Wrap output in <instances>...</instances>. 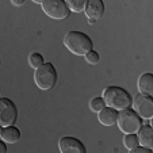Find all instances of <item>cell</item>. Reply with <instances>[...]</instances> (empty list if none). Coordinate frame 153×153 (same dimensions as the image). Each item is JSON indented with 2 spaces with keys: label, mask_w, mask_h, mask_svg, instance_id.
Listing matches in <instances>:
<instances>
[{
  "label": "cell",
  "mask_w": 153,
  "mask_h": 153,
  "mask_svg": "<svg viewBox=\"0 0 153 153\" xmlns=\"http://www.w3.org/2000/svg\"><path fill=\"white\" fill-rule=\"evenodd\" d=\"M102 98L104 99L106 106L113 107L117 111L129 108L131 106V96L129 95V92L117 85L107 87L106 90L103 91V96Z\"/></svg>",
  "instance_id": "6da1fadb"
},
{
  "label": "cell",
  "mask_w": 153,
  "mask_h": 153,
  "mask_svg": "<svg viewBox=\"0 0 153 153\" xmlns=\"http://www.w3.org/2000/svg\"><path fill=\"white\" fill-rule=\"evenodd\" d=\"M64 45L71 53L76 56H85L92 50V41L81 31H69L64 38Z\"/></svg>",
  "instance_id": "7a4b0ae2"
},
{
  "label": "cell",
  "mask_w": 153,
  "mask_h": 153,
  "mask_svg": "<svg viewBox=\"0 0 153 153\" xmlns=\"http://www.w3.org/2000/svg\"><path fill=\"white\" fill-rule=\"evenodd\" d=\"M34 81L37 87L42 91L52 90L57 83V72L52 62H43L41 67L35 69Z\"/></svg>",
  "instance_id": "3957f363"
},
{
  "label": "cell",
  "mask_w": 153,
  "mask_h": 153,
  "mask_svg": "<svg viewBox=\"0 0 153 153\" xmlns=\"http://www.w3.org/2000/svg\"><path fill=\"white\" fill-rule=\"evenodd\" d=\"M117 125H118L119 130L125 134H136L140 130V127L142 126V119L138 117V114L134 110H130V108H125L121 110L118 113L117 117Z\"/></svg>",
  "instance_id": "277c9868"
},
{
  "label": "cell",
  "mask_w": 153,
  "mask_h": 153,
  "mask_svg": "<svg viewBox=\"0 0 153 153\" xmlns=\"http://www.w3.org/2000/svg\"><path fill=\"white\" fill-rule=\"evenodd\" d=\"M133 108L141 119L150 121L153 118V99L146 94H137L133 99Z\"/></svg>",
  "instance_id": "5b68a950"
},
{
  "label": "cell",
  "mask_w": 153,
  "mask_h": 153,
  "mask_svg": "<svg viewBox=\"0 0 153 153\" xmlns=\"http://www.w3.org/2000/svg\"><path fill=\"white\" fill-rule=\"evenodd\" d=\"M41 6H42V11L52 19L61 20L68 18L69 15V8L64 0H45Z\"/></svg>",
  "instance_id": "8992f818"
},
{
  "label": "cell",
  "mask_w": 153,
  "mask_h": 153,
  "mask_svg": "<svg viewBox=\"0 0 153 153\" xmlns=\"http://www.w3.org/2000/svg\"><path fill=\"white\" fill-rule=\"evenodd\" d=\"M18 110L14 102L8 98H0V125L3 127L11 126L16 122Z\"/></svg>",
  "instance_id": "52a82bcc"
},
{
  "label": "cell",
  "mask_w": 153,
  "mask_h": 153,
  "mask_svg": "<svg viewBox=\"0 0 153 153\" xmlns=\"http://www.w3.org/2000/svg\"><path fill=\"white\" fill-rule=\"evenodd\" d=\"M61 153H85V146L80 140L75 137H62L58 141Z\"/></svg>",
  "instance_id": "ba28073f"
},
{
  "label": "cell",
  "mask_w": 153,
  "mask_h": 153,
  "mask_svg": "<svg viewBox=\"0 0 153 153\" xmlns=\"http://www.w3.org/2000/svg\"><path fill=\"white\" fill-rule=\"evenodd\" d=\"M84 11L88 19L98 20L104 15V4L102 0H88Z\"/></svg>",
  "instance_id": "9c48e42d"
},
{
  "label": "cell",
  "mask_w": 153,
  "mask_h": 153,
  "mask_svg": "<svg viewBox=\"0 0 153 153\" xmlns=\"http://www.w3.org/2000/svg\"><path fill=\"white\" fill-rule=\"evenodd\" d=\"M117 117H118V111L108 106H104L98 113V119L103 126H113V125H115Z\"/></svg>",
  "instance_id": "30bf717a"
},
{
  "label": "cell",
  "mask_w": 153,
  "mask_h": 153,
  "mask_svg": "<svg viewBox=\"0 0 153 153\" xmlns=\"http://www.w3.org/2000/svg\"><path fill=\"white\" fill-rule=\"evenodd\" d=\"M137 137H138L140 145L148 148V149L153 148V130L150 125H142L137 131Z\"/></svg>",
  "instance_id": "8fae6325"
},
{
  "label": "cell",
  "mask_w": 153,
  "mask_h": 153,
  "mask_svg": "<svg viewBox=\"0 0 153 153\" xmlns=\"http://www.w3.org/2000/svg\"><path fill=\"white\" fill-rule=\"evenodd\" d=\"M138 91L141 94H146V95H153V75L152 73H144L140 76L138 83Z\"/></svg>",
  "instance_id": "7c38bea8"
},
{
  "label": "cell",
  "mask_w": 153,
  "mask_h": 153,
  "mask_svg": "<svg viewBox=\"0 0 153 153\" xmlns=\"http://www.w3.org/2000/svg\"><path fill=\"white\" fill-rule=\"evenodd\" d=\"M1 140L4 142H8V144H15L20 140V131L18 127H15L14 125L11 126H6L1 130Z\"/></svg>",
  "instance_id": "4fadbf2b"
},
{
  "label": "cell",
  "mask_w": 153,
  "mask_h": 153,
  "mask_svg": "<svg viewBox=\"0 0 153 153\" xmlns=\"http://www.w3.org/2000/svg\"><path fill=\"white\" fill-rule=\"evenodd\" d=\"M64 1L67 3L69 11L79 14V12L84 11V8H85V4H87V1H88V0H64Z\"/></svg>",
  "instance_id": "5bb4252c"
},
{
  "label": "cell",
  "mask_w": 153,
  "mask_h": 153,
  "mask_svg": "<svg viewBox=\"0 0 153 153\" xmlns=\"http://www.w3.org/2000/svg\"><path fill=\"white\" fill-rule=\"evenodd\" d=\"M123 145L126 146V149L131 150L133 148H136L137 145H140L138 142V137H137V133H131V134H125L123 138Z\"/></svg>",
  "instance_id": "9a60e30c"
},
{
  "label": "cell",
  "mask_w": 153,
  "mask_h": 153,
  "mask_svg": "<svg viewBox=\"0 0 153 153\" xmlns=\"http://www.w3.org/2000/svg\"><path fill=\"white\" fill-rule=\"evenodd\" d=\"M43 64V57L37 52H33L29 56V65L34 69H37L38 67H41Z\"/></svg>",
  "instance_id": "2e32d148"
},
{
  "label": "cell",
  "mask_w": 153,
  "mask_h": 153,
  "mask_svg": "<svg viewBox=\"0 0 153 153\" xmlns=\"http://www.w3.org/2000/svg\"><path fill=\"white\" fill-rule=\"evenodd\" d=\"M104 106H106L104 99L100 98V96H96V98L91 99V102H90V108L92 111H95V113H99V111H100Z\"/></svg>",
  "instance_id": "e0dca14e"
},
{
  "label": "cell",
  "mask_w": 153,
  "mask_h": 153,
  "mask_svg": "<svg viewBox=\"0 0 153 153\" xmlns=\"http://www.w3.org/2000/svg\"><path fill=\"white\" fill-rule=\"evenodd\" d=\"M84 58H85V61L88 64H91V65H96V64L100 61V56H99V53L94 52V50H90V52L84 56Z\"/></svg>",
  "instance_id": "ac0fdd59"
},
{
  "label": "cell",
  "mask_w": 153,
  "mask_h": 153,
  "mask_svg": "<svg viewBox=\"0 0 153 153\" xmlns=\"http://www.w3.org/2000/svg\"><path fill=\"white\" fill-rule=\"evenodd\" d=\"M131 153H150L152 152V149H148V148H145V146H140V145H137L136 148H133V149L130 150Z\"/></svg>",
  "instance_id": "d6986e66"
},
{
  "label": "cell",
  "mask_w": 153,
  "mask_h": 153,
  "mask_svg": "<svg viewBox=\"0 0 153 153\" xmlns=\"http://www.w3.org/2000/svg\"><path fill=\"white\" fill-rule=\"evenodd\" d=\"M10 1H11L15 7H20V6H23L26 0H10Z\"/></svg>",
  "instance_id": "ffe728a7"
},
{
  "label": "cell",
  "mask_w": 153,
  "mask_h": 153,
  "mask_svg": "<svg viewBox=\"0 0 153 153\" xmlns=\"http://www.w3.org/2000/svg\"><path fill=\"white\" fill-rule=\"evenodd\" d=\"M7 152V146L4 141H0V153H6Z\"/></svg>",
  "instance_id": "44dd1931"
},
{
  "label": "cell",
  "mask_w": 153,
  "mask_h": 153,
  "mask_svg": "<svg viewBox=\"0 0 153 153\" xmlns=\"http://www.w3.org/2000/svg\"><path fill=\"white\" fill-rule=\"evenodd\" d=\"M31 1H34V3H37V4H42L45 0H31Z\"/></svg>",
  "instance_id": "7402d4cb"
},
{
  "label": "cell",
  "mask_w": 153,
  "mask_h": 153,
  "mask_svg": "<svg viewBox=\"0 0 153 153\" xmlns=\"http://www.w3.org/2000/svg\"><path fill=\"white\" fill-rule=\"evenodd\" d=\"M88 23H90V25H94V23H95V19H88Z\"/></svg>",
  "instance_id": "603a6c76"
},
{
  "label": "cell",
  "mask_w": 153,
  "mask_h": 153,
  "mask_svg": "<svg viewBox=\"0 0 153 153\" xmlns=\"http://www.w3.org/2000/svg\"><path fill=\"white\" fill-rule=\"evenodd\" d=\"M1 130H3V126L0 125V136H1Z\"/></svg>",
  "instance_id": "cb8c5ba5"
}]
</instances>
